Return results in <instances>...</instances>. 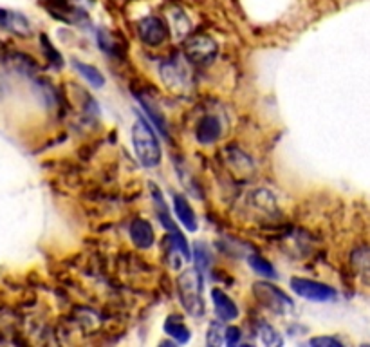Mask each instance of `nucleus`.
Masks as SVG:
<instances>
[{
    "instance_id": "nucleus-1",
    "label": "nucleus",
    "mask_w": 370,
    "mask_h": 347,
    "mask_svg": "<svg viewBox=\"0 0 370 347\" xmlns=\"http://www.w3.org/2000/svg\"><path fill=\"white\" fill-rule=\"evenodd\" d=\"M132 147L138 161L145 169H154L161 163V145L157 140L154 129L145 122L143 118H138L132 125Z\"/></svg>"
},
{
    "instance_id": "nucleus-2",
    "label": "nucleus",
    "mask_w": 370,
    "mask_h": 347,
    "mask_svg": "<svg viewBox=\"0 0 370 347\" xmlns=\"http://www.w3.org/2000/svg\"><path fill=\"white\" fill-rule=\"evenodd\" d=\"M177 292L186 313L192 317L204 315V299H202V273L197 270H186L177 277Z\"/></svg>"
},
{
    "instance_id": "nucleus-3",
    "label": "nucleus",
    "mask_w": 370,
    "mask_h": 347,
    "mask_svg": "<svg viewBox=\"0 0 370 347\" xmlns=\"http://www.w3.org/2000/svg\"><path fill=\"white\" fill-rule=\"evenodd\" d=\"M159 77L163 84L166 85V89L172 91V93L185 94L192 91V85H194V78H192L188 64L183 62L181 58H177V56L164 60L163 64L159 65Z\"/></svg>"
},
{
    "instance_id": "nucleus-4",
    "label": "nucleus",
    "mask_w": 370,
    "mask_h": 347,
    "mask_svg": "<svg viewBox=\"0 0 370 347\" xmlns=\"http://www.w3.org/2000/svg\"><path fill=\"white\" fill-rule=\"evenodd\" d=\"M253 295H255V299H257L265 309H270V311H273V313L277 315H287L295 308L289 295H286L282 289L277 288V286L271 282L258 280V282L253 284Z\"/></svg>"
},
{
    "instance_id": "nucleus-5",
    "label": "nucleus",
    "mask_w": 370,
    "mask_h": 347,
    "mask_svg": "<svg viewBox=\"0 0 370 347\" xmlns=\"http://www.w3.org/2000/svg\"><path fill=\"white\" fill-rule=\"evenodd\" d=\"M219 53V46L208 34H194L185 42V56L190 64L210 65Z\"/></svg>"
},
{
    "instance_id": "nucleus-6",
    "label": "nucleus",
    "mask_w": 370,
    "mask_h": 347,
    "mask_svg": "<svg viewBox=\"0 0 370 347\" xmlns=\"http://www.w3.org/2000/svg\"><path fill=\"white\" fill-rule=\"evenodd\" d=\"M291 289L298 296L311 302H331L336 299V289L334 288L324 282H318V280L302 279V277L291 279Z\"/></svg>"
},
{
    "instance_id": "nucleus-7",
    "label": "nucleus",
    "mask_w": 370,
    "mask_h": 347,
    "mask_svg": "<svg viewBox=\"0 0 370 347\" xmlns=\"http://www.w3.org/2000/svg\"><path fill=\"white\" fill-rule=\"evenodd\" d=\"M138 34L139 39L143 40L147 46L157 47L163 46L170 37V30L166 26V22L159 17H145L139 20L138 24Z\"/></svg>"
},
{
    "instance_id": "nucleus-8",
    "label": "nucleus",
    "mask_w": 370,
    "mask_h": 347,
    "mask_svg": "<svg viewBox=\"0 0 370 347\" xmlns=\"http://www.w3.org/2000/svg\"><path fill=\"white\" fill-rule=\"evenodd\" d=\"M220 134H223V125H220V119L217 116L206 114L199 119L197 131H195V138H197L199 143H215V141H219Z\"/></svg>"
},
{
    "instance_id": "nucleus-9",
    "label": "nucleus",
    "mask_w": 370,
    "mask_h": 347,
    "mask_svg": "<svg viewBox=\"0 0 370 347\" xmlns=\"http://www.w3.org/2000/svg\"><path fill=\"white\" fill-rule=\"evenodd\" d=\"M211 301H213L215 313H217V318L220 322H232L239 317V308H237L232 296H227L223 289H211Z\"/></svg>"
},
{
    "instance_id": "nucleus-10",
    "label": "nucleus",
    "mask_w": 370,
    "mask_h": 347,
    "mask_svg": "<svg viewBox=\"0 0 370 347\" xmlns=\"http://www.w3.org/2000/svg\"><path fill=\"white\" fill-rule=\"evenodd\" d=\"M354 275L363 286L370 288V246H359L350 255Z\"/></svg>"
},
{
    "instance_id": "nucleus-11",
    "label": "nucleus",
    "mask_w": 370,
    "mask_h": 347,
    "mask_svg": "<svg viewBox=\"0 0 370 347\" xmlns=\"http://www.w3.org/2000/svg\"><path fill=\"white\" fill-rule=\"evenodd\" d=\"M128 233H131V239L138 248L141 250H148L150 246H154V241H156V235H154V228L148 221L145 219H134L131 223V228H128Z\"/></svg>"
},
{
    "instance_id": "nucleus-12",
    "label": "nucleus",
    "mask_w": 370,
    "mask_h": 347,
    "mask_svg": "<svg viewBox=\"0 0 370 347\" xmlns=\"http://www.w3.org/2000/svg\"><path fill=\"white\" fill-rule=\"evenodd\" d=\"M173 212H176V217L179 219V223H181L188 232H197V217H195L194 208L190 207L188 199H186L185 195L173 194Z\"/></svg>"
},
{
    "instance_id": "nucleus-13",
    "label": "nucleus",
    "mask_w": 370,
    "mask_h": 347,
    "mask_svg": "<svg viewBox=\"0 0 370 347\" xmlns=\"http://www.w3.org/2000/svg\"><path fill=\"white\" fill-rule=\"evenodd\" d=\"M0 26L6 27V30L13 31V33L20 34V37H29L31 34V24L29 20L20 13H15V11H6V9H0Z\"/></svg>"
},
{
    "instance_id": "nucleus-14",
    "label": "nucleus",
    "mask_w": 370,
    "mask_h": 347,
    "mask_svg": "<svg viewBox=\"0 0 370 347\" xmlns=\"http://www.w3.org/2000/svg\"><path fill=\"white\" fill-rule=\"evenodd\" d=\"M138 100H139V103H141V107L145 109V112L150 116L152 123L156 125L157 131H159L163 136L169 134V125H166V118H164L163 110H161L159 107L156 105V102H154V100H150L148 96H145V94H138Z\"/></svg>"
},
{
    "instance_id": "nucleus-15",
    "label": "nucleus",
    "mask_w": 370,
    "mask_h": 347,
    "mask_svg": "<svg viewBox=\"0 0 370 347\" xmlns=\"http://www.w3.org/2000/svg\"><path fill=\"white\" fill-rule=\"evenodd\" d=\"M72 67L76 69V72H78L88 85H93L94 89H101V87L105 85V77H103L100 72V69H96L94 65L85 64V62H80V60H72Z\"/></svg>"
},
{
    "instance_id": "nucleus-16",
    "label": "nucleus",
    "mask_w": 370,
    "mask_h": 347,
    "mask_svg": "<svg viewBox=\"0 0 370 347\" xmlns=\"http://www.w3.org/2000/svg\"><path fill=\"white\" fill-rule=\"evenodd\" d=\"M170 30L173 31L177 40H183L188 37L190 30H192V22H190V18L186 17V13L183 9H170Z\"/></svg>"
},
{
    "instance_id": "nucleus-17",
    "label": "nucleus",
    "mask_w": 370,
    "mask_h": 347,
    "mask_svg": "<svg viewBox=\"0 0 370 347\" xmlns=\"http://www.w3.org/2000/svg\"><path fill=\"white\" fill-rule=\"evenodd\" d=\"M164 331L169 336H172L177 343H188L192 334H190V329L186 327V324L183 320H179L177 317H169L166 322H164Z\"/></svg>"
},
{
    "instance_id": "nucleus-18",
    "label": "nucleus",
    "mask_w": 370,
    "mask_h": 347,
    "mask_svg": "<svg viewBox=\"0 0 370 347\" xmlns=\"http://www.w3.org/2000/svg\"><path fill=\"white\" fill-rule=\"evenodd\" d=\"M258 334H260L262 343L267 347H280L284 343L280 333H278L271 324H260V327H258Z\"/></svg>"
},
{
    "instance_id": "nucleus-19",
    "label": "nucleus",
    "mask_w": 370,
    "mask_h": 347,
    "mask_svg": "<svg viewBox=\"0 0 370 347\" xmlns=\"http://www.w3.org/2000/svg\"><path fill=\"white\" fill-rule=\"evenodd\" d=\"M249 266L253 268V271H257L258 275L267 277V279H275L277 277V271H275L273 264L270 261L262 258L260 255H251L249 257Z\"/></svg>"
},
{
    "instance_id": "nucleus-20",
    "label": "nucleus",
    "mask_w": 370,
    "mask_h": 347,
    "mask_svg": "<svg viewBox=\"0 0 370 347\" xmlns=\"http://www.w3.org/2000/svg\"><path fill=\"white\" fill-rule=\"evenodd\" d=\"M224 331H226V326L223 322H211L210 327H208V334H206V342L208 346H226V340H224Z\"/></svg>"
},
{
    "instance_id": "nucleus-21",
    "label": "nucleus",
    "mask_w": 370,
    "mask_h": 347,
    "mask_svg": "<svg viewBox=\"0 0 370 347\" xmlns=\"http://www.w3.org/2000/svg\"><path fill=\"white\" fill-rule=\"evenodd\" d=\"M98 44H100L101 49L105 53H109V55H118V46H116L114 39L105 30L98 31Z\"/></svg>"
},
{
    "instance_id": "nucleus-22",
    "label": "nucleus",
    "mask_w": 370,
    "mask_h": 347,
    "mask_svg": "<svg viewBox=\"0 0 370 347\" xmlns=\"http://www.w3.org/2000/svg\"><path fill=\"white\" fill-rule=\"evenodd\" d=\"M208 264H210V255H208L206 248H204V244H197V250H195V270L202 273L208 268Z\"/></svg>"
},
{
    "instance_id": "nucleus-23",
    "label": "nucleus",
    "mask_w": 370,
    "mask_h": 347,
    "mask_svg": "<svg viewBox=\"0 0 370 347\" xmlns=\"http://www.w3.org/2000/svg\"><path fill=\"white\" fill-rule=\"evenodd\" d=\"M309 346H315V347H341L343 343H341L338 339H334V336H316V339L309 340Z\"/></svg>"
},
{
    "instance_id": "nucleus-24",
    "label": "nucleus",
    "mask_w": 370,
    "mask_h": 347,
    "mask_svg": "<svg viewBox=\"0 0 370 347\" xmlns=\"http://www.w3.org/2000/svg\"><path fill=\"white\" fill-rule=\"evenodd\" d=\"M42 46H44V49H46V53H47V56H49L51 62H53V64L56 62V65L60 67V65H62V56H60V53L56 51L55 47L51 46V42L47 40V37H42Z\"/></svg>"
},
{
    "instance_id": "nucleus-25",
    "label": "nucleus",
    "mask_w": 370,
    "mask_h": 347,
    "mask_svg": "<svg viewBox=\"0 0 370 347\" xmlns=\"http://www.w3.org/2000/svg\"><path fill=\"white\" fill-rule=\"evenodd\" d=\"M224 340H226V346H235L240 340V329L235 326H227L224 331Z\"/></svg>"
}]
</instances>
